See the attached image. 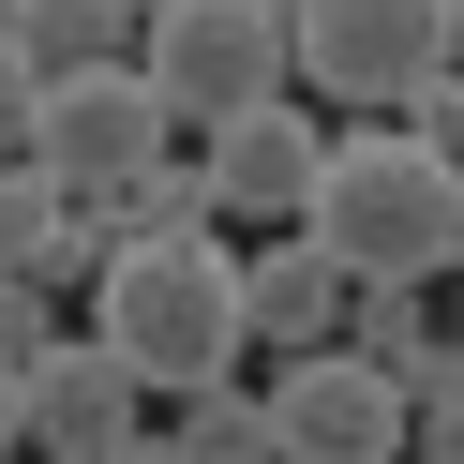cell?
I'll use <instances>...</instances> for the list:
<instances>
[{"mask_svg": "<svg viewBox=\"0 0 464 464\" xmlns=\"http://www.w3.org/2000/svg\"><path fill=\"white\" fill-rule=\"evenodd\" d=\"M135 404H150V390H135L105 344L61 330V344L31 360V450H45V464H105V450H135V434H150Z\"/></svg>", "mask_w": 464, "mask_h": 464, "instance_id": "obj_9", "label": "cell"}, {"mask_svg": "<svg viewBox=\"0 0 464 464\" xmlns=\"http://www.w3.org/2000/svg\"><path fill=\"white\" fill-rule=\"evenodd\" d=\"M180 150V105L150 91V75H61L45 91V121H31V165L75 195V210H121V180H150V165Z\"/></svg>", "mask_w": 464, "mask_h": 464, "instance_id": "obj_5", "label": "cell"}, {"mask_svg": "<svg viewBox=\"0 0 464 464\" xmlns=\"http://www.w3.org/2000/svg\"><path fill=\"white\" fill-rule=\"evenodd\" d=\"M270 434H285V464H404L420 390L374 374V360H344V344H314V360L270 374Z\"/></svg>", "mask_w": 464, "mask_h": 464, "instance_id": "obj_6", "label": "cell"}, {"mask_svg": "<svg viewBox=\"0 0 464 464\" xmlns=\"http://www.w3.org/2000/svg\"><path fill=\"white\" fill-rule=\"evenodd\" d=\"M135 75H150L195 135H225L240 105L300 91V61H285V0H165L150 45H135Z\"/></svg>", "mask_w": 464, "mask_h": 464, "instance_id": "obj_4", "label": "cell"}, {"mask_svg": "<svg viewBox=\"0 0 464 464\" xmlns=\"http://www.w3.org/2000/svg\"><path fill=\"white\" fill-rule=\"evenodd\" d=\"M45 344H61V285L0 270V360H45Z\"/></svg>", "mask_w": 464, "mask_h": 464, "instance_id": "obj_15", "label": "cell"}, {"mask_svg": "<svg viewBox=\"0 0 464 464\" xmlns=\"http://www.w3.org/2000/svg\"><path fill=\"white\" fill-rule=\"evenodd\" d=\"M344 360H374V374H450V330H434V285H360L344 300Z\"/></svg>", "mask_w": 464, "mask_h": 464, "instance_id": "obj_12", "label": "cell"}, {"mask_svg": "<svg viewBox=\"0 0 464 464\" xmlns=\"http://www.w3.org/2000/svg\"><path fill=\"white\" fill-rule=\"evenodd\" d=\"M404 135H434V150L464 165V61H450V75H420V91H404Z\"/></svg>", "mask_w": 464, "mask_h": 464, "instance_id": "obj_18", "label": "cell"}, {"mask_svg": "<svg viewBox=\"0 0 464 464\" xmlns=\"http://www.w3.org/2000/svg\"><path fill=\"white\" fill-rule=\"evenodd\" d=\"M344 300H360V270H344L314 225H285V240H255V255H240V314H255V344H270V360L344 344Z\"/></svg>", "mask_w": 464, "mask_h": 464, "instance_id": "obj_8", "label": "cell"}, {"mask_svg": "<svg viewBox=\"0 0 464 464\" xmlns=\"http://www.w3.org/2000/svg\"><path fill=\"white\" fill-rule=\"evenodd\" d=\"M210 180H225V210H255V225H300V210H314V180H330V121H314L300 91L240 105V121L210 135Z\"/></svg>", "mask_w": 464, "mask_h": 464, "instance_id": "obj_7", "label": "cell"}, {"mask_svg": "<svg viewBox=\"0 0 464 464\" xmlns=\"http://www.w3.org/2000/svg\"><path fill=\"white\" fill-rule=\"evenodd\" d=\"M285 61L314 105H404L464 61V0H285Z\"/></svg>", "mask_w": 464, "mask_h": 464, "instance_id": "obj_3", "label": "cell"}, {"mask_svg": "<svg viewBox=\"0 0 464 464\" xmlns=\"http://www.w3.org/2000/svg\"><path fill=\"white\" fill-rule=\"evenodd\" d=\"M31 450V360H0V464Z\"/></svg>", "mask_w": 464, "mask_h": 464, "instance_id": "obj_19", "label": "cell"}, {"mask_svg": "<svg viewBox=\"0 0 464 464\" xmlns=\"http://www.w3.org/2000/svg\"><path fill=\"white\" fill-rule=\"evenodd\" d=\"M105 464H195V450H180V434H135V450H105Z\"/></svg>", "mask_w": 464, "mask_h": 464, "instance_id": "obj_20", "label": "cell"}, {"mask_svg": "<svg viewBox=\"0 0 464 464\" xmlns=\"http://www.w3.org/2000/svg\"><path fill=\"white\" fill-rule=\"evenodd\" d=\"M150 15H165V0H150Z\"/></svg>", "mask_w": 464, "mask_h": 464, "instance_id": "obj_22", "label": "cell"}, {"mask_svg": "<svg viewBox=\"0 0 464 464\" xmlns=\"http://www.w3.org/2000/svg\"><path fill=\"white\" fill-rule=\"evenodd\" d=\"M105 255H121V225L75 210L45 165H0V270H31V285H91Z\"/></svg>", "mask_w": 464, "mask_h": 464, "instance_id": "obj_10", "label": "cell"}, {"mask_svg": "<svg viewBox=\"0 0 464 464\" xmlns=\"http://www.w3.org/2000/svg\"><path fill=\"white\" fill-rule=\"evenodd\" d=\"M105 225H121V240H210V225H225L210 150H165L150 180H121V210H105Z\"/></svg>", "mask_w": 464, "mask_h": 464, "instance_id": "obj_13", "label": "cell"}, {"mask_svg": "<svg viewBox=\"0 0 464 464\" xmlns=\"http://www.w3.org/2000/svg\"><path fill=\"white\" fill-rule=\"evenodd\" d=\"M450 360H464V314H450Z\"/></svg>", "mask_w": 464, "mask_h": 464, "instance_id": "obj_21", "label": "cell"}, {"mask_svg": "<svg viewBox=\"0 0 464 464\" xmlns=\"http://www.w3.org/2000/svg\"><path fill=\"white\" fill-rule=\"evenodd\" d=\"M91 344H105L150 404L225 390V360H255L240 255H225V240H121V255L91 270Z\"/></svg>", "mask_w": 464, "mask_h": 464, "instance_id": "obj_1", "label": "cell"}, {"mask_svg": "<svg viewBox=\"0 0 464 464\" xmlns=\"http://www.w3.org/2000/svg\"><path fill=\"white\" fill-rule=\"evenodd\" d=\"M180 450H195V464H285L270 390H195V404H180Z\"/></svg>", "mask_w": 464, "mask_h": 464, "instance_id": "obj_14", "label": "cell"}, {"mask_svg": "<svg viewBox=\"0 0 464 464\" xmlns=\"http://www.w3.org/2000/svg\"><path fill=\"white\" fill-rule=\"evenodd\" d=\"M420 464H464V360L450 374H420V434H404Z\"/></svg>", "mask_w": 464, "mask_h": 464, "instance_id": "obj_17", "label": "cell"}, {"mask_svg": "<svg viewBox=\"0 0 464 464\" xmlns=\"http://www.w3.org/2000/svg\"><path fill=\"white\" fill-rule=\"evenodd\" d=\"M0 31L31 45V75L61 91V75H121L135 45H150V0H15Z\"/></svg>", "mask_w": 464, "mask_h": 464, "instance_id": "obj_11", "label": "cell"}, {"mask_svg": "<svg viewBox=\"0 0 464 464\" xmlns=\"http://www.w3.org/2000/svg\"><path fill=\"white\" fill-rule=\"evenodd\" d=\"M300 225L360 285H450L464 270V165L404 121H360V135H330V180H314Z\"/></svg>", "mask_w": 464, "mask_h": 464, "instance_id": "obj_2", "label": "cell"}, {"mask_svg": "<svg viewBox=\"0 0 464 464\" xmlns=\"http://www.w3.org/2000/svg\"><path fill=\"white\" fill-rule=\"evenodd\" d=\"M31 121H45V75H31V45L0 31V165H31Z\"/></svg>", "mask_w": 464, "mask_h": 464, "instance_id": "obj_16", "label": "cell"}]
</instances>
